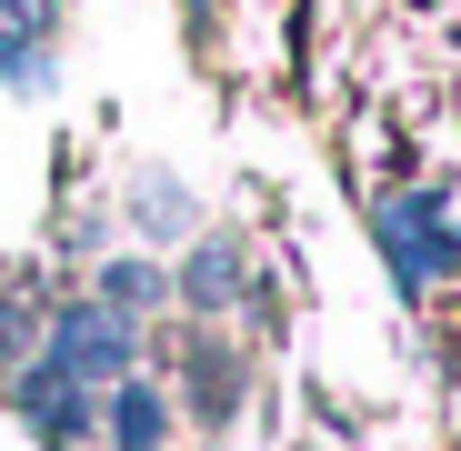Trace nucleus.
Wrapping results in <instances>:
<instances>
[{
  "mask_svg": "<svg viewBox=\"0 0 461 451\" xmlns=\"http://www.w3.org/2000/svg\"><path fill=\"white\" fill-rule=\"evenodd\" d=\"M111 431H121V451H161V441H171V411H161V392H150V382H121V401H111Z\"/></svg>",
  "mask_w": 461,
  "mask_h": 451,
  "instance_id": "2",
  "label": "nucleus"
},
{
  "mask_svg": "<svg viewBox=\"0 0 461 451\" xmlns=\"http://www.w3.org/2000/svg\"><path fill=\"white\" fill-rule=\"evenodd\" d=\"M230 281H241V251H230V241H211V251L191 261V301H201V311H221V301H230Z\"/></svg>",
  "mask_w": 461,
  "mask_h": 451,
  "instance_id": "3",
  "label": "nucleus"
},
{
  "mask_svg": "<svg viewBox=\"0 0 461 451\" xmlns=\"http://www.w3.org/2000/svg\"><path fill=\"white\" fill-rule=\"evenodd\" d=\"M101 291H111V311H140V301L161 291V271H150V261H121V271L101 281Z\"/></svg>",
  "mask_w": 461,
  "mask_h": 451,
  "instance_id": "4",
  "label": "nucleus"
},
{
  "mask_svg": "<svg viewBox=\"0 0 461 451\" xmlns=\"http://www.w3.org/2000/svg\"><path fill=\"white\" fill-rule=\"evenodd\" d=\"M50 361L70 371V382H121V361H131V331H121V311H60V331H50Z\"/></svg>",
  "mask_w": 461,
  "mask_h": 451,
  "instance_id": "1",
  "label": "nucleus"
}]
</instances>
